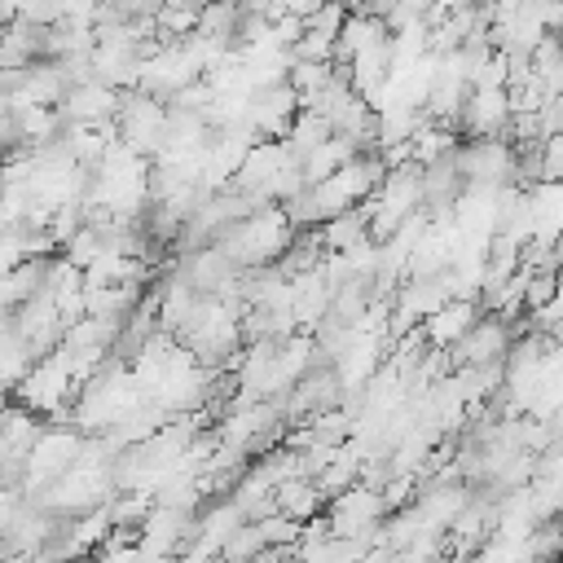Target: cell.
Masks as SVG:
<instances>
[{"instance_id": "6da1fadb", "label": "cell", "mask_w": 563, "mask_h": 563, "mask_svg": "<svg viewBox=\"0 0 563 563\" xmlns=\"http://www.w3.org/2000/svg\"><path fill=\"white\" fill-rule=\"evenodd\" d=\"M471 330H475V303H471V299H449L440 312H431V317L422 321V334H427L435 347H457Z\"/></svg>"}]
</instances>
